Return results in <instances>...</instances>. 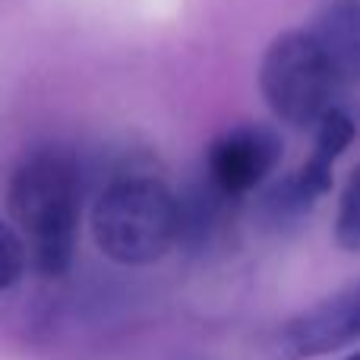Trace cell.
Segmentation results:
<instances>
[{
    "label": "cell",
    "mask_w": 360,
    "mask_h": 360,
    "mask_svg": "<svg viewBox=\"0 0 360 360\" xmlns=\"http://www.w3.org/2000/svg\"><path fill=\"white\" fill-rule=\"evenodd\" d=\"M319 199L323 196H316L307 186L300 171H294V174H285V177L272 180L269 186H262L259 196H256L253 212L266 234H291V231H297L313 215Z\"/></svg>",
    "instance_id": "cell-9"
},
{
    "label": "cell",
    "mask_w": 360,
    "mask_h": 360,
    "mask_svg": "<svg viewBox=\"0 0 360 360\" xmlns=\"http://www.w3.org/2000/svg\"><path fill=\"white\" fill-rule=\"evenodd\" d=\"M338 79L310 29L272 38L259 63V92L269 111L294 130H310L332 108Z\"/></svg>",
    "instance_id": "cell-3"
},
{
    "label": "cell",
    "mask_w": 360,
    "mask_h": 360,
    "mask_svg": "<svg viewBox=\"0 0 360 360\" xmlns=\"http://www.w3.org/2000/svg\"><path fill=\"white\" fill-rule=\"evenodd\" d=\"M237 202L209 177H196L177 193V247L186 256L209 259L237 237Z\"/></svg>",
    "instance_id": "cell-6"
},
{
    "label": "cell",
    "mask_w": 360,
    "mask_h": 360,
    "mask_svg": "<svg viewBox=\"0 0 360 360\" xmlns=\"http://www.w3.org/2000/svg\"><path fill=\"white\" fill-rule=\"evenodd\" d=\"M285 155L281 136L266 124H237L221 130L205 149V177L243 199L259 190Z\"/></svg>",
    "instance_id": "cell-5"
},
{
    "label": "cell",
    "mask_w": 360,
    "mask_h": 360,
    "mask_svg": "<svg viewBox=\"0 0 360 360\" xmlns=\"http://www.w3.org/2000/svg\"><path fill=\"white\" fill-rule=\"evenodd\" d=\"M335 243L348 253H360V165L345 180L335 215Z\"/></svg>",
    "instance_id": "cell-10"
},
{
    "label": "cell",
    "mask_w": 360,
    "mask_h": 360,
    "mask_svg": "<svg viewBox=\"0 0 360 360\" xmlns=\"http://www.w3.org/2000/svg\"><path fill=\"white\" fill-rule=\"evenodd\" d=\"M82 174L73 152L38 146L16 165L6 186V212L29 247V262L44 278L70 272L79 240Z\"/></svg>",
    "instance_id": "cell-1"
},
{
    "label": "cell",
    "mask_w": 360,
    "mask_h": 360,
    "mask_svg": "<svg viewBox=\"0 0 360 360\" xmlns=\"http://www.w3.org/2000/svg\"><path fill=\"white\" fill-rule=\"evenodd\" d=\"M345 360H360V351H354V354H348Z\"/></svg>",
    "instance_id": "cell-12"
},
{
    "label": "cell",
    "mask_w": 360,
    "mask_h": 360,
    "mask_svg": "<svg viewBox=\"0 0 360 360\" xmlns=\"http://www.w3.org/2000/svg\"><path fill=\"white\" fill-rule=\"evenodd\" d=\"M360 338V281L291 316L272 338L275 360H313Z\"/></svg>",
    "instance_id": "cell-4"
},
{
    "label": "cell",
    "mask_w": 360,
    "mask_h": 360,
    "mask_svg": "<svg viewBox=\"0 0 360 360\" xmlns=\"http://www.w3.org/2000/svg\"><path fill=\"white\" fill-rule=\"evenodd\" d=\"M29 269V247L19 228L0 221V294L16 288Z\"/></svg>",
    "instance_id": "cell-11"
},
{
    "label": "cell",
    "mask_w": 360,
    "mask_h": 360,
    "mask_svg": "<svg viewBox=\"0 0 360 360\" xmlns=\"http://www.w3.org/2000/svg\"><path fill=\"white\" fill-rule=\"evenodd\" d=\"M98 250L120 266H149L177 247V193L146 165H120L92 209Z\"/></svg>",
    "instance_id": "cell-2"
},
{
    "label": "cell",
    "mask_w": 360,
    "mask_h": 360,
    "mask_svg": "<svg viewBox=\"0 0 360 360\" xmlns=\"http://www.w3.org/2000/svg\"><path fill=\"white\" fill-rule=\"evenodd\" d=\"M313 133H316V136H313V152L307 155V162L300 165V177L307 180V186H310L316 196H326V193L332 190V180H335L332 177V168H335L338 158L351 149V143H354V136H357V124L345 108L332 105L329 111L316 120Z\"/></svg>",
    "instance_id": "cell-8"
},
{
    "label": "cell",
    "mask_w": 360,
    "mask_h": 360,
    "mask_svg": "<svg viewBox=\"0 0 360 360\" xmlns=\"http://www.w3.org/2000/svg\"><path fill=\"white\" fill-rule=\"evenodd\" d=\"M310 35L326 54L338 86L360 82V4L338 0L319 10V16L310 25Z\"/></svg>",
    "instance_id": "cell-7"
}]
</instances>
